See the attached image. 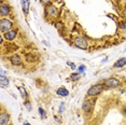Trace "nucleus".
Here are the masks:
<instances>
[{"mask_svg":"<svg viewBox=\"0 0 126 125\" xmlns=\"http://www.w3.org/2000/svg\"><path fill=\"white\" fill-rule=\"evenodd\" d=\"M104 91V85L102 84H95V85H92V86L88 89L87 91V95L88 96H97V95H99L100 93Z\"/></svg>","mask_w":126,"mask_h":125,"instance_id":"f257e3e1","label":"nucleus"},{"mask_svg":"<svg viewBox=\"0 0 126 125\" xmlns=\"http://www.w3.org/2000/svg\"><path fill=\"white\" fill-rule=\"evenodd\" d=\"M13 27V23L10 21V19L8 18H2L1 21H0V30H1V32H8V31L11 30V28Z\"/></svg>","mask_w":126,"mask_h":125,"instance_id":"f03ea898","label":"nucleus"},{"mask_svg":"<svg viewBox=\"0 0 126 125\" xmlns=\"http://www.w3.org/2000/svg\"><path fill=\"white\" fill-rule=\"evenodd\" d=\"M74 45L81 50H86L87 49V41L83 37H77L74 39Z\"/></svg>","mask_w":126,"mask_h":125,"instance_id":"7ed1b4c3","label":"nucleus"},{"mask_svg":"<svg viewBox=\"0 0 126 125\" xmlns=\"http://www.w3.org/2000/svg\"><path fill=\"white\" fill-rule=\"evenodd\" d=\"M105 85L108 86L109 89H115V87L120 86V81L115 78H110V79H108V80H106Z\"/></svg>","mask_w":126,"mask_h":125,"instance_id":"20e7f679","label":"nucleus"},{"mask_svg":"<svg viewBox=\"0 0 126 125\" xmlns=\"http://www.w3.org/2000/svg\"><path fill=\"white\" fill-rule=\"evenodd\" d=\"M47 14H48L51 17H55V16L58 15V10H57L55 5L50 4L47 7Z\"/></svg>","mask_w":126,"mask_h":125,"instance_id":"39448f33","label":"nucleus"},{"mask_svg":"<svg viewBox=\"0 0 126 125\" xmlns=\"http://www.w3.org/2000/svg\"><path fill=\"white\" fill-rule=\"evenodd\" d=\"M10 13V7L7 3H1L0 5V15L1 16H7Z\"/></svg>","mask_w":126,"mask_h":125,"instance_id":"423d86ee","label":"nucleus"},{"mask_svg":"<svg viewBox=\"0 0 126 125\" xmlns=\"http://www.w3.org/2000/svg\"><path fill=\"white\" fill-rule=\"evenodd\" d=\"M21 5H22V10L24 12V14L27 15L29 13V5H30L29 0H21Z\"/></svg>","mask_w":126,"mask_h":125,"instance_id":"0eeeda50","label":"nucleus"},{"mask_svg":"<svg viewBox=\"0 0 126 125\" xmlns=\"http://www.w3.org/2000/svg\"><path fill=\"white\" fill-rule=\"evenodd\" d=\"M10 62H12L13 65H15V66H19V65L22 64V59H21V56L18 55V54H14V55L11 56L10 58Z\"/></svg>","mask_w":126,"mask_h":125,"instance_id":"6e6552de","label":"nucleus"},{"mask_svg":"<svg viewBox=\"0 0 126 125\" xmlns=\"http://www.w3.org/2000/svg\"><path fill=\"white\" fill-rule=\"evenodd\" d=\"M56 94L58 96H61V97H66V96L69 95V91L66 89V87H64V86H61L59 89H57Z\"/></svg>","mask_w":126,"mask_h":125,"instance_id":"1a4fd4ad","label":"nucleus"},{"mask_svg":"<svg viewBox=\"0 0 126 125\" xmlns=\"http://www.w3.org/2000/svg\"><path fill=\"white\" fill-rule=\"evenodd\" d=\"M16 35H17V30H10V31H8V32H5L3 37L7 39V40L11 41V40H13V39L15 38Z\"/></svg>","mask_w":126,"mask_h":125,"instance_id":"9d476101","label":"nucleus"},{"mask_svg":"<svg viewBox=\"0 0 126 125\" xmlns=\"http://www.w3.org/2000/svg\"><path fill=\"white\" fill-rule=\"evenodd\" d=\"M10 121V116L8 113H4L2 112L1 115H0V123H1V125H7L8 123H9Z\"/></svg>","mask_w":126,"mask_h":125,"instance_id":"9b49d317","label":"nucleus"},{"mask_svg":"<svg viewBox=\"0 0 126 125\" xmlns=\"http://www.w3.org/2000/svg\"><path fill=\"white\" fill-rule=\"evenodd\" d=\"M82 109H83V111H85V112H91L92 109H93L92 103L90 100H85L84 103H83V105H82Z\"/></svg>","mask_w":126,"mask_h":125,"instance_id":"f8f14e48","label":"nucleus"},{"mask_svg":"<svg viewBox=\"0 0 126 125\" xmlns=\"http://www.w3.org/2000/svg\"><path fill=\"white\" fill-rule=\"evenodd\" d=\"M10 84L9 82V79H8V77L5 76H0V85H1V87H8Z\"/></svg>","mask_w":126,"mask_h":125,"instance_id":"ddd939ff","label":"nucleus"},{"mask_svg":"<svg viewBox=\"0 0 126 125\" xmlns=\"http://www.w3.org/2000/svg\"><path fill=\"white\" fill-rule=\"evenodd\" d=\"M125 64H126V57H122V58L117 59V61L114 62L113 67H114V68H121V67L124 66Z\"/></svg>","mask_w":126,"mask_h":125,"instance_id":"4468645a","label":"nucleus"},{"mask_svg":"<svg viewBox=\"0 0 126 125\" xmlns=\"http://www.w3.org/2000/svg\"><path fill=\"white\" fill-rule=\"evenodd\" d=\"M18 91H19V93H21V96L24 99H26L27 98V92H26V90L24 89V87L23 86H19L18 87Z\"/></svg>","mask_w":126,"mask_h":125,"instance_id":"2eb2a0df","label":"nucleus"},{"mask_svg":"<svg viewBox=\"0 0 126 125\" xmlns=\"http://www.w3.org/2000/svg\"><path fill=\"white\" fill-rule=\"evenodd\" d=\"M70 79H71L72 81L79 80V79H80V72H78V73H72V75L70 76Z\"/></svg>","mask_w":126,"mask_h":125,"instance_id":"dca6fc26","label":"nucleus"},{"mask_svg":"<svg viewBox=\"0 0 126 125\" xmlns=\"http://www.w3.org/2000/svg\"><path fill=\"white\" fill-rule=\"evenodd\" d=\"M38 111H39V113H40V115H41L42 119H45V118H47V113H45V110H44V109H42V108L40 107L39 109H38Z\"/></svg>","mask_w":126,"mask_h":125,"instance_id":"f3484780","label":"nucleus"},{"mask_svg":"<svg viewBox=\"0 0 126 125\" xmlns=\"http://www.w3.org/2000/svg\"><path fill=\"white\" fill-rule=\"evenodd\" d=\"M25 107H26V109L27 110H29V111H30V110H31V104H30V101H28V100H26V101H25Z\"/></svg>","mask_w":126,"mask_h":125,"instance_id":"a211bd4d","label":"nucleus"},{"mask_svg":"<svg viewBox=\"0 0 126 125\" xmlns=\"http://www.w3.org/2000/svg\"><path fill=\"white\" fill-rule=\"evenodd\" d=\"M84 70H85V66L84 65H81L79 68H78V71L80 72V73H82V72H84Z\"/></svg>","mask_w":126,"mask_h":125,"instance_id":"6ab92c4d","label":"nucleus"},{"mask_svg":"<svg viewBox=\"0 0 126 125\" xmlns=\"http://www.w3.org/2000/svg\"><path fill=\"white\" fill-rule=\"evenodd\" d=\"M120 27L122 28L124 31H126V23L125 22H122V23H120Z\"/></svg>","mask_w":126,"mask_h":125,"instance_id":"aec40b11","label":"nucleus"},{"mask_svg":"<svg viewBox=\"0 0 126 125\" xmlns=\"http://www.w3.org/2000/svg\"><path fill=\"white\" fill-rule=\"evenodd\" d=\"M67 65H68V66H70L71 67V69H72V70H74V69H76V65H74L73 64V62H67Z\"/></svg>","mask_w":126,"mask_h":125,"instance_id":"412c9836","label":"nucleus"},{"mask_svg":"<svg viewBox=\"0 0 126 125\" xmlns=\"http://www.w3.org/2000/svg\"><path fill=\"white\" fill-rule=\"evenodd\" d=\"M64 107H65V104L62 103V104H61V108H59V112H63V111H64Z\"/></svg>","mask_w":126,"mask_h":125,"instance_id":"4be33fe9","label":"nucleus"},{"mask_svg":"<svg viewBox=\"0 0 126 125\" xmlns=\"http://www.w3.org/2000/svg\"><path fill=\"white\" fill-rule=\"evenodd\" d=\"M41 1V3H43V4H47V3H48V2L51 1V0H40Z\"/></svg>","mask_w":126,"mask_h":125,"instance_id":"5701e85b","label":"nucleus"},{"mask_svg":"<svg viewBox=\"0 0 126 125\" xmlns=\"http://www.w3.org/2000/svg\"><path fill=\"white\" fill-rule=\"evenodd\" d=\"M24 125H30V123H29L28 121H25V122H24Z\"/></svg>","mask_w":126,"mask_h":125,"instance_id":"b1692460","label":"nucleus"},{"mask_svg":"<svg viewBox=\"0 0 126 125\" xmlns=\"http://www.w3.org/2000/svg\"><path fill=\"white\" fill-rule=\"evenodd\" d=\"M4 73H5V71L3 69H1V76H4Z\"/></svg>","mask_w":126,"mask_h":125,"instance_id":"393cba45","label":"nucleus"},{"mask_svg":"<svg viewBox=\"0 0 126 125\" xmlns=\"http://www.w3.org/2000/svg\"><path fill=\"white\" fill-rule=\"evenodd\" d=\"M35 1H37V0H35Z\"/></svg>","mask_w":126,"mask_h":125,"instance_id":"a878e982","label":"nucleus"},{"mask_svg":"<svg viewBox=\"0 0 126 125\" xmlns=\"http://www.w3.org/2000/svg\"><path fill=\"white\" fill-rule=\"evenodd\" d=\"M125 112H126V111H125Z\"/></svg>","mask_w":126,"mask_h":125,"instance_id":"bb28decb","label":"nucleus"}]
</instances>
